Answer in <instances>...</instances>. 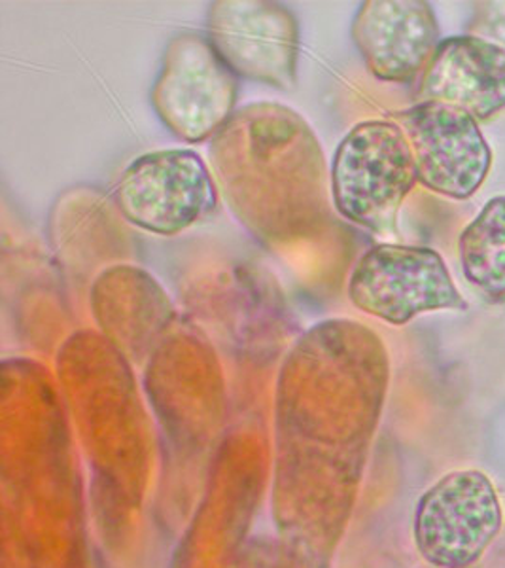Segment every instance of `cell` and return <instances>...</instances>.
<instances>
[{"label": "cell", "instance_id": "cell-13", "mask_svg": "<svg viewBox=\"0 0 505 568\" xmlns=\"http://www.w3.org/2000/svg\"><path fill=\"white\" fill-rule=\"evenodd\" d=\"M466 34L493 42L505 50V0L475 2Z\"/></svg>", "mask_w": 505, "mask_h": 568}, {"label": "cell", "instance_id": "cell-4", "mask_svg": "<svg viewBox=\"0 0 505 568\" xmlns=\"http://www.w3.org/2000/svg\"><path fill=\"white\" fill-rule=\"evenodd\" d=\"M157 118L181 141H210L235 114L239 78L207 37L182 33L171 40L152 85Z\"/></svg>", "mask_w": 505, "mask_h": 568}, {"label": "cell", "instance_id": "cell-5", "mask_svg": "<svg viewBox=\"0 0 505 568\" xmlns=\"http://www.w3.org/2000/svg\"><path fill=\"white\" fill-rule=\"evenodd\" d=\"M347 294L357 310L392 326L432 311L467 310L445 260L430 246H371L350 273Z\"/></svg>", "mask_w": 505, "mask_h": 568}, {"label": "cell", "instance_id": "cell-3", "mask_svg": "<svg viewBox=\"0 0 505 568\" xmlns=\"http://www.w3.org/2000/svg\"><path fill=\"white\" fill-rule=\"evenodd\" d=\"M213 169L192 149L138 155L114 187V203L130 224L173 237L207 219L218 205Z\"/></svg>", "mask_w": 505, "mask_h": 568}, {"label": "cell", "instance_id": "cell-12", "mask_svg": "<svg viewBox=\"0 0 505 568\" xmlns=\"http://www.w3.org/2000/svg\"><path fill=\"white\" fill-rule=\"evenodd\" d=\"M458 256L467 283L488 304L505 302V195L486 201L458 237Z\"/></svg>", "mask_w": 505, "mask_h": 568}, {"label": "cell", "instance_id": "cell-8", "mask_svg": "<svg viewBox=\"0 0 505 568\" xmlns=\"http://www.w3.org/2000/svg\"><path fill=\"white\" fill-rule=\"evenodd\" d=\"M389 118L408 135L422 186L456 201L477 194L493 169V149L475 118L434 101L398 110Z\"/></svg>", "mask_w": 505, "mask_h": 568}, {"label": "cell", "instance_id": "cell-7", "mask_svg": "<svg viewBox=\"0 0 505 568\" xmlns=\"http://www.w3.org/2000/svg\"><path fill=\"white\" fill-rule=\"evenodd\" d=\"M207 39L235 77L290 91L298 82L301 34L292 10L267 0H216Z\"/></svg>", "mask_w": 505, "mask_h": 568}, {"label": "cell", "instance_id": "cell-10", "mask_svg": "<svg viewBox=\"0 0 505 568\" xmlns=\"http://www.w3.org/2000/svg\"><path fill=\"white\" fill-rule=\"evenodd\" d=\"M419 103L451 104L477 122L505 110V50L472 34L441 40L419 78Z\"/></svg>", "mask_w": 505, "mask_h": 568}, {"label": "cell", "instance_id": "cell-1", "mask_svg": "<svg viewBox=\"0 0 505 568\" xmlns=\"http://www.w3.org/2000/svg\"><path fill=\"white\" fill-rule=\"evenodd\" d=\"M218 192L256 240L282 245L330 216V171L311 125L279 103H252L210 139Z\"/></svg>", "mask_w": 505, "mask_h": 568}, {"label": "cell", "instance_id": "cell-2", "mask_svg": "<svg viewBox=\"0 0 505 568\" xmlns=\"http://www.w3.org/2000/svg\"><path fill=\"white\" fill-rule=\"evenodd\" d=\"M416 182L408 135L390 118L357 123L331 158L333 207L344 220L373 233L394 230L403 201Z\"/></svg>", "mask_w": 505, "mask_h": 568}, {"label": "cell", "instance_id": "cell-6", "mask_svg": "<svg viewBox=\"0 0 505 568\" xmlns=\"http://www.w3.org/2000/svg\"><path fill=\"white\" fill-rule=\"evenodd\" d=\"M502 527V506L493 481L480 470L447 474L416 503L413 538L434 568H467Z\"/></svg>", "mask_w": 505, "mask_h": 568}, {"label": "cell", "instance_id": "cell-11", "mask_svg": "<svg viewBox=\"0 0 505 568\" xmlns=\"http://www.w3.org/2000/svg\"><path fill=\"white\" fill-rule=\"evenodd\" d=\"M91 304L99 326L114 339L127 329L154 339L175 318L171 300L156 278L130 265L101 273L93 284Z\"/></svg>", "mask_w": 505, "mask_h": 568}, {"label": "cell", "instance_id": "cell-9", "mask_svg": "<svg viewBox=\"0 0 505 568\" xmlns=\"http://www.w3.org/2000/svg\"><path fill=\"white\" fill-rule=\"evenodd\" d=\"M350 37L365 69L381 82L413 84L440 45V23L424 0H368Z\"/></svg>", "mask_w": 505, "mask_h": 568}]
</instances>
